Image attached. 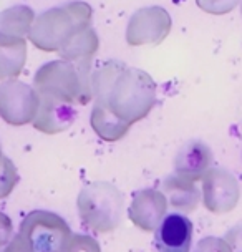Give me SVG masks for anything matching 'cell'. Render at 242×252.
<instances>
[{
	"mask_svg": "<svg viewBox=\"0 0 242 252\" xmlns=\"http://www.w3.org/2000/svg\"><path fill=\"white\" fill-rule=\"evenodd\" d=\"M80 219L91 231L110 234L123 220L124 196L115 184L95 181L82 188L77 197Z\"/></svg>",
	"mask_w": 242,
	"mask_h": 252,
	"instance_id": "obj_4",
	"label": "cell"
},
{
	"mask_svg": "<svg viewBox=\"0 0 242 252\" xmlns=\"http://www.w3.org/2000/svg\"><path fill=\"white\" fill-rule=\"evenodd\" d=\"M212 166V151L203 141L192 139L181 146L174 158V173L192 181H201Z\"/></svg>",
	"mask_w": 242,
	"mask_h": 252,
	"instance_id": "obj_11",
	"label": "cell"
},
{
	"mask_svg": "<svg viewBox=\"0 0 242 252\" xmlns=\"http://www.w3.org/2000/svg\"><path fill=\"white\" fill-rule=\"evenodd\" d=\"M13 224L7 214L0 213V247H7L13 239Z\"/></svg>",
	"mask_w": 242,
	"mask_h": 252,
	"instance_id": "obj_22",
	"label": "cell"
},
{
	"mask_svg": "<svg viewBox=\"0 0 242 252\" xmlns=\"http://www.w3.org/2000/svg\"><path fill=\"white\" fill-rule=\"evenodd\" d=\"M171 15L163 7H145L131 15L126 27V42L131 47L158 45L171 32Z\"/></svg>",
	"mask_w": 242,
	"mask_h": 252,
	"instance_id": "obj_7",
	"label": "cell"
},
{
	"mask_svg": "<svg viewBox=\"0 0 242 252\" xmlns=\"http://www.w3.org/2000/svg\"><path fill=\"white\" fill-rule=\"evenodd\" d=\"M241 15H242V3H241Z\"/></svg>",
	"mask_w": 242,
	"mask_h": 252,
	"instance_id": "obj_26",
	"label": "cell"
},
{
	"mask_svg": "<svg viewBox=\"0 0 242 252\" xmlns=\"http://www.w3.org/2000/svg\"><path fill=\"white\" fill-rule=\"evenodd\" d=\"M25 62V38L0 33V80H15L24 70Z\"/></svg>",
	"mask_w": 242,
	"mask_h": 252,
	"instance_id": "obj_14",
	"label": "cell"
},
{
	"mask_svg": "<svg viewBox=\"0 0 242 252\" xmlns=\"http://www.w3.org/2000/svg\"><path fill=\"white\" fill-rule=\"evenodd\" d=\"M17 236L27 252H65L73 234L63 218L38 209L25 216Z\"/></svg>",
	"mask_w": 242,
	"mask_h": 252,
	"instance_id": "obj_5",
	"label": "cell"
},
{
	"mask_svg": "<svg viewBox=\"0 0 242 252\" xmlns=\"http://www.w3.org/2000/svg\"><path fill=\"white\" fill-rule=\"evenodd\" d=\"M168 213V197L158 189H140L133 196L128 216L136 227L145 232H156Z\"/></svg>",
	"mask_w": 242,
	"mask_h": 252,
	"instance_id": "obj_9",
	"label": "cell"
},
{
	"mask_svg": "<svg viewBox=\"0 0 242 252\" xmlns=\"http://www.w3.org/2000/svg\"><path fill=\"white\" fill-rule=\"evenodd\" d=\"M95 105L129 126L145 120L156 105V83L146 71L110 60L91 75Z\"/></svg>",
	"mask_w": 242,
	"mask_h": 252,
	"instance_id": "obj_1",
	"label": "cell"
},
{
	"mask_svg": "<svg viewBox=\"0 0 242 252\" xmlns=\"http://www.w3.org/2000/svg\"><path fill=\"white\" fill-rule=\"evenodd\" d=\"M77 118V111L71 105L52 100H40L38 113L33 120V128L45 134H57L68 129Z\"/></svg>",
	"mask_w": 242,
	"mask_h": 252,
	"instance_id": "obj_13",
	"label": "cell"
},
{
	"mask_svg": "<svg viewBox=\"0 0 242 252\" xmlns=\"http://www.w3.org/2000/svg\"><path fill=\"white\" fill-rule=\"evenodd\" d=\"M91 19L93 8L87 2H68L40 13L29 37L40 50L60 52L75 33L91 27Z\"/></svg>",
	"mask_w": 242,
	"mask_h": 252,
	"instance_id": "obj_3",
	"label": "cell"
},
{
	"mask_svg": "<svg viewBox=\"0 0 242 252\" xmlns=\"http://www.w3.org/2000/svg\"><path fill=\"white\" fill-rule=\"evenodd\" d=\"M65 252H101V247L95 237L87 234H73Z\"/></svg>",
	"mask_w": 242,
	"mask_h": 252,
	"instance_id": "obj_19",
	"label": "cell"
},
{
	"mask_svg": "<svg viewBox=\"0 0 242 252\" xmlns=\"http://www.w3.org/2000/svg\"><path fill=\"white\" fill-rule=\"evenodd\" d=\"M2 156H3L2 155V145H0V159H2Z\"/></svg>",
	"mask_w": 242,
	"mask_h": 252,
	"instance_id": "obj_25",
	"label": "cell"
},
{
	"mask_svg": "<svg viewBox=\"0 0 242 252\" xmlns=\"http://www.w3.org/2000/svg\"><path fill=\"white\" fill-rule=\"evenodd\" d=\"M90 125H91L93 131H95L101 139L108 143H115L123 139L129 131L128 123L116 118L113 113H110L108 110H105L100 105H93L91 115H90Z\"/></svg>",
	"mask_w": 242,
	"mask_h": 252,
	"instance_id": "obj_16",
	"label": "cell"
},
{
	"mask_svg": "<svg viewBox=\"0 0 242 252\" xmlns=\"http://www.w3.org/2000/svg\"><path fill=\"white\" fill-rule=\"evenodd\" d=\"M224 239L231 246L232 252H242V222L234 226L231 231H227Z\"/></svg>",
	"mask_w": 242,
	"mask_h": 252,
	"instance_id": "obj_23",
	"label": "cell"
},
{
	"mask_svg": "<svg viewBox=\"0 0 242 252\" xmlns=\"http://www.w3.org/2000/svg\"><path fill=\"white\" fill-rule=\"evenodd\" d=\"M19 171L10 158L2 156L0 159V199L7 197L19 184Z\"/></svg>",
	"mask_w": 242,
	"mask_h": 252,
	"instance_id": "obj_18",
	"label": "cell"
},
{
	"mask_svg": "<svg viewBox=\"0 0 242 252\" xmlns=\"http://www.w3.org/2000/svg\"><path fill=\"white\" fill-rule=\"evenodd\" d=\"M194 252H232V249L222 237L208 236L198 242V246L194 247Z\"/></svg>",
	"mask_w": 242,
	"mask_h": 252,
	"instance_id": "obj_21",
	"label": "cell"
},
{
	"mask_svg": "<svg viewBox=\"0 0 242 252\" xmlns=\"http://www.w3.org/2000/svg\"><path fill=\"white\" fill-rule=\"evenodd\" d=\"M163 192L168 197V204H171L173 209L184 216L196 211L201 201V192L196 186V181L179 176L176 173L169 174L163 181Z\"/></svg>",
	"mask_w": 242,
	"mask_h": 252,
	"instance_id": "obj_12",
	"label": "cell"
},
{
	"mask_svg": "<svg viewBox=\"0 0 242 252\" xmlns=\"http://www.w3.org/2000/svg\"><path fill=\"white\" fill-rule=\"evenodd\" d=\"M201 181H203V202L209 213L226 214L237 206L241 199V186L231 171L224 168H211Z\"/></svg>",
	"mask_w": 242,
	"mask_h": 252,
	"instance_id": "obj_8",
	"label": "cell"
},
{
	"mask_svg": "<svg viewBox=\"0 0 242 252\" xmlns=\"http://www.w3.org/2000/svg\"><path fill=\"white\" fill-rule=\"evenodd\" d=\"M35 22V13L27 5H15L0 13V33L25 38Z\"/></svg>",
	"mask_w": 242,
	"mask_h": 252,
	"instance_id": "obj_17",
	"label": "cell"
},
{
	"mask_svg": "<svg viewBox=\"0 0 242 252\" xmlns=\"http://www.w3.org/2000/svg\"><path fill=\"white\" fill-rule=\"evenodd\" d=\"M100 47V40L93 27H87V29L80 30L75 33L63 47L60 48L61 60H68L75 63H91L93 57L98 52Z\"/></svg>",
	"mask_w": 242,
	"mask_h": 252,
	"instance_id": "obj_15",
	"label": "cell"
},
{
	"mask_svg": "<svg viewBox=\"0 0 242 252\" xmlns=\"http://www.w3.org/2000/svg\"><path fill=\"white\" fill-rule=\"evenodd\" d=\"M3 252H27V249H25V246L22 244L20 237L15 234V236H13V239L10 241V244L5 247V251H3Z\"/></svg>",
	"mask_w": 242,
	"mask_h": 252,
	"instance_id": "obj_24",
	"label": "cell"
},
{
	"mask_svg": "<svg viewBox=\"0 0 242 252\" xmlns=\"http://www.w3.org/2000/svg\"><path fill=\"white\" fill-rule=\"evenodd\" d=\"M192 222L184 214H168L156 229L154 246L158 252H189L192 244Z\"/></svg>",
	"mask_w": 242,
	"mask_h": 252,
	"instance_id": "obj_10",
	"label": "cell"
},
{
	"mask_svg": "<svg viewBox=\"0 0 242 252\" xmlns=\"http://www.w3.org/2000/svg\"><path fill=\"white\" fill-rule=\"evenodd\" d=\"M40 108V96L33 87L20 80L0 85V118L12 126L33 123Z\"/></svg>",
	"mask_w": 242,
	"mask_h": 252,
	"instance_id": "obj_6",
	"label": "cell"
},
{
	"mask_svg": "<svg viewBox=\"0 0 242 252\" xmlns=\"http://www.w3.org/2000/svg\"><path fill=\"white\" fill-rule=\"evenodd\" d=\"M241 0H196L199 8H203L204 12L212 13V15H224L229 13L239 5Z\"/></svg>",
	"mask_w": 242,
	"mask_h": 252,
	"instance_id": "obj_20",
	"label": "cell"
},
{
	"mask_svg": "<svg viewBox=\"0 0 242 252\" xmlns=\"http://www.w3.org/2000/svg\"><path fill=\"white\" fill-rule=\"evenodd\" d=\"M91 63L53 60L42 65L33 76L40 100L65 105H88L93 100Z\"/></svg>",
	"mask_w": 242,
	"mask_h": 252,
	"instance_id": "obj_2",
	"label": "cell"
}]
</instances>
